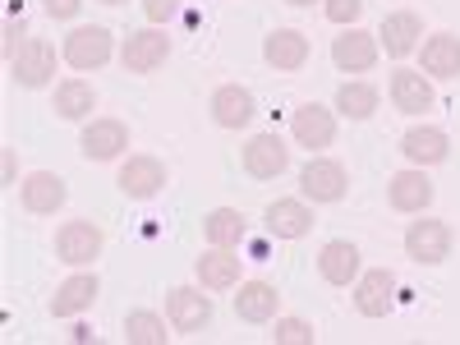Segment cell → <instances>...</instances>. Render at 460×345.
<instances>
[{"mask_svg":"<svg viewBox=\"0 0 460 345\" xmlns=\"http://www.w3.org/2000/svg\"><path fill=\"white\" fill-rule=\"evenodd\" d=\"M56 74V47L42 42V37H32V42H23L10 60V79L19 88H47Z\"/></svg>","mask_w":460,"mask_h":345,"instance_id":"cell-1","label":"cell"},{"mask_svg":"<svg viewBox=\"0 0 460 345\" xmlns=\"http://www.w3.org/2000/svg\"><path fill=\"white\" fill-rule=\"evenodd\" d=\"M299 189H304V199H314V203H341L345 189H350V180H345V166L341 162L314 157L309 166L299 171Z\"/></svg>","mask_w":460,"mask_h":345,"instance_id":"cell-2","label":"cell"},{"mask_svg":"<svg viewBox=\"0 0 460 345\" xmlns=\"http://www.w3.org/2000/svg\"><path fill=\"white\" fill-rule=\"evenodd\" d=\"M166 323L175 327V332H203L208 323H212V299L203 295V290H189V286H175L171 295H166Z\"/></svg>","mask_w":460,"mask_h":345,"instance_id":"cell-3","label":"cell"},{"mask_svg":"<svg viewBox=\"0 0 460 345\" xmlns=\"http://www.w3.org/2000/svg\"><path fill=\"white\" fill-rule=\"evenodd\" d=\"M290 134H295L299 147H309V152L332 147V138H336V115H332L327 106H318V102H304V106L290 115Z\"/></svg>","mask_w":460,"mask_h":345,"instance_id":"cell-4","label":"cell"},{"mask_svg":"<svg viewBox=\"0 0 460 345\" xmlns=\"http://www.w3.org/2000/svg\"><path fill=\"white\" fill-rule=\"evenodd\" d=\"M56 253H60V262H69V267L93 262V258L102 253V226H93V221H65V226L56 230Z\"/></svg>","mask_w":460,"mask_h":345,"instance_id":"cell-5","label":"cell"},{"mask_svg":"<svg viewBox=\"0 0 460 345\" xmlns=\"http://www.w3.org/2000/svg\"><path fill=\"white\" fill-rule=\"evenodd\" d=\"M111 32L106 28H74L65 37V65L69 69H102L111 60Z\"/></svg>","mask_w":460,"mask_h":345,"instance_id":"cell-6","label":"cell"},{"mask_svg":"<svg viewBox=\"0 0 460 345\" xmlns=\"http://www.w3.org/2000/svg\"><path fill=\"white\" fill-rule=\"evenodd\" d=\"M166 56H171V37L157 32V28L129 32L125 37V51H120V60H125L129 74H152L157 65H166Z\"/></svg>","mask_w":460,"mask_h":345,"instance_id":"cell-7","label":"cell"},{"mask_svg":"<svg viewBox=\"0 0 460 345\" xmlns=\"http://www.w3.org/2000/svg\"><path fill=\"white\" fill-rule=\"evenodd\" d=\"M286 166H290V147L277 134H253L244 143V171L253 180H277Z\"/></svg>","mask_w":460,"mask_h":345,"instance_id":"cell-8","label":"cell"},{"mask_svg":"<svg viewBox=\"0 0 460 345\" xmlns=\"http://www.w3.org/2000/svg\"><path fill=\"white\" fill-rule=\"evenodd\" d=\"M162 184H166V166H162L157 157H129V162L120 166V194L134 199V203L157 199Z\"/></svg>","mask_w":460,"mask_h":345,"instance_id":"cell-9","label":"cell"},{"mask_svg":"<svg viewBox=\"0 0 460 345\" xmlns=\"http://www.w3.org/2000/svg\"><path fill=\"white\" fill-rule=\"evenodd\" d=\"M262 60L281 69V74H295L309 65V37L295 32V28H277V32H267V42H262Z\"/></svg>","mask_w":460,"mask_h":345,"instance_id":"cell-10","label":"cell"},{"mask_svg":"<svg viewBox=\"0 0 460 345\" xmlns=\"http://www.w3.org/2000/svg\"><path fill=\"white\" fill-rule=\"evenodd\" d=\"M405 253L414 262H442L451 253V230L447 221H410L405 230Z\"/></svg>","mask_w":460,"mask_h":345,"instance_id":"cell-11","label":"cell"},{"mask_svg":"<svg viewBox=\"0 0 460 345\" xmlns=\"http://www.w3.org/2000/svg\"><path fill=\"white\" fill-rule=\"evenodd\" d=\"M332 60H336V69H345V74H364V69H373V65H377V37L364 32V28L341 32L336 42H332Z\"/></svg>","mask_w":460,"mask_h":345,"instance_id":"cell-12","label":"cell"},{"mask_svg":"<svg viewBox=\"0 0 460 345\" xmlns=\"http://www.w3.org/2000/svg\"><path fill=\"white\" fill-rule=\"evenodd\" d=\"M392 290H396V277L387 272V267H373V272H364V277L355 281V309H359L364 318H387Z\"/></svg>","mask_w":460,"mask_h":345,"instance_id":"cell-13","label":"cell"},{"mask_svg":"<svg viewBox=\"0 0 460 345\" xmlns=\"http://www.w3.org/2000/svg\"><path fill=\"white\" fill-rule=\"evenodd\" d=\"M79 147H84L88 162H115V157L129 147V129H125L120 120H93V125L84 129Z\"/></svg>","mask_w":460,"mask_h":345,"instance_id":"cell-14","label":"cell"},{"mask_svg":"<svg viewBox=\"0 0 460 345\" xmlns=\"http://www.w3.org/2000/svg\"><path fill=\"white\" fill-rule=\"evenodd\" d=\"M387 203H392L396 212H424V208L433 203V184H429L424 166L392 175V184H387Z\"/></svg>","mask_w":460,"mask_h":345,"instance_id":"cell-15","label":"cell"},{"mask_svg":"<svg viewBox=\"0 0 460 345\" xmlns=\"http://www.w3.org/2000/svg\"><path fill=\"white\" fill-rule=\"evenodd\" d=\"M19 199H23V208H28V212L51 217L56 208H65V180H60V175H51V171H32V175L19 184Z\"/></svg>","mask_w":460,"mask_h":345,"instance_id":"cell-16","label":"cell"},{"mask_svg":"<svg viewBox=\"0 0 460 345\" xmlns=\"http://www.w3.org/2000/svg\"><path fill=\"white\" fill-rule=\"evenodd\" d=\"M419 32H424L419 14H410V10H396V14H387V19H382V28H377V42L387 47V56H392V60H405V56L419 47Z\"/></svg>","mask_w":460,"mask_h":345,"instance_id":"cell-17","label":"cell"},{"mask_svg":"<svg viewBox=\"0 0 460 345\" xmlns=\"http://www.w3.org/2000/svg\"><path fill=\"white\" fill-rule=\"evenodd\" d=\"M314 230V212L304 208L299 199H277L272 208H267V235L277 240H304Z\"/></svg>","mask_w":460,"mask_h":345,"instance_id":"cell-18","label":"cell"},{"mask_svg":"<svg viewBox=\"0 0 460 345\" xmlns=\"http://www.w3.org/2000/svg\"><path fill=\"white\" fill-rule=\"evenodd\" d=\"M212 120H217L221 129L249 125V120H253V93L240 88V84H221V88L212 93Z\"/></svg>","mask_w":460,"mask_h":345,"instance_id":"cell-19","label":"cell"},{"mask_svg":"<svg viewBox=\"0 0 460 345\" xmlns=\"http://www.w3.org/2000/svg\"><path fill=\"white\" fill-rule=\"evenodd\" d=\"M318 272H323L327 286H350V281H359V249H355L350 240H332V244H323V253H318Z\"/></svg>","mask_w":460,"mask_h":345,"instance_id":"cell-20","label":"cell"},{"mask_svg":"<svg viewBox=\"0 0 460 345\" xmlns=\"http://www.w3.org/2000/svg\"><path fill=\"white\" fill-rule=\"evenodd\" d=\"M281 309V295L272 281H240V295H235V314L244 323H272Z\"/></svg>","mask_w":460,"mask_h":345,"instance_id":"cell-21","label":"cell"},{"mask_svg":"<svg viewBox=\"0 0 460 345\" xmlns=\"http://www.w3.org/2000/svg\"><path fill=\"white\" fill-rule=\"evenodd\" d=\"M401 152H405L410 166H438V162H447L451 138H447L442 129H433V125H419V129H410V134L401 138Z\"/></svg>","mask_w":460,"mask_h":345,"instance_id":"cell-22","label":"cell"},{"mask_svg":"<svg viewBox=\"0 0 460 345\" xmlns=\"http://www.w3.org/2000/svg\"><path fill=\"white\" fill-rule=\"evenodd\" d=\"M392 102L405 115H424L433 106V84L424 79V69H396L392 74Z\"/></svg>","mask_w":460,"mask_h":345,"instance_id":"cell-23","label":"cell"},{"mask_svg":"<svg viewBox=\"0 0 460 345\" xmlns=\"http://www.w3.org/2000/svg\"><path fill=\"white\" fill-rule=\"evenodd\" d=\"M199 281H203V290H235L240 286V258L230 253V249H208L203 258H199Z\"/></svg>","mask_w":460,"mask_h":345,"instance_id":"cell-24","label":"cell"},{"mask_svg":"<svg viewBox=\"0 0 460 345\" xmlns=\"http://www.w3.org/2000/svg\"><path fill=\"white\" fill-rule=\"evenodd\" d=\"M424 74L429 79H456L460 74V37L456 32H438L424 42Z\"/></svg>","mask_w":460,"mask_h":345,"instance_id":"cell-25","label":"cell"},{"mask_svg":"<svg viewBox=\"0 0 460 345\" xmlns=\"http://www.w3.org/2000/svg\"><path fill=\"white\" fill-rule=\"evenodd\" d=\"M93 299H97V277H69L56 295H51V314L56 318H79L84 309H93Z\"/></svg>","mask_w":460,"mask_h":345,"instance_id":"cell-26","label":"cell"},{"mask_svg":"<svg viewBox=\"0 0 460 345\" xmlns=\"http://www.w3.org/2000/svg\"><path fill=\"white\" fill-rule=\"evenodd\" d=\"M93 106H97V93L84 79H65L56 88V115L60 120H84V115H93Z\"/></svg>","mask_w":460,"mask_h":345,"instance_id":"cell-27","label":"cell"},{"mask_svg":"<svg viewBox=\"0 0 460 345\" xmlns=\"http://www.w3.org/2000/svg\"><path fill=\"white\" fill-rule=\"evenodd\" d=\"M203 235H208V244H217V249H235V244L244 240V217H240L235 208H217V212L203 217Z\"/></svg>","mask_w":460,"mask_h":345,"instance_id":"cell-28","label":"cell"},{"mask_svg":"<svg viewBox=\"0 0 460 345\" xmlns=\"http://www.w3.org/2000/svg\"><path fill=\"white\" fill-rule=\"evenodd\" d=\"M336 111L350 115V120H368V115L377 111V88H368V84H341Z\"/></svg>","mask_w":460,"mask_h":345,"instance_id":"cell-29","label":"cell"},{"mask_svg":"<svg viewBox=\"0 0 460 345\" xmlns=\"http://www.w3.org/2000/svg\"><path fill=\"white\" fill-rule=\"evenodd\" d=\"M166 323L157 318V314H147V309H138V314H129L125 318V341L129 345H166Z\"/></svg>","mask_w":460,"mask_h":345,"instance_id":"cell-30","label":"cell"},{"mask_svg":"<svg viewBox=\"0 0 460 345\" xmlns=\"http://www.w3.org/2000/svg\"><path fill=\"white\" fill-rule=\"evenodd\" d=\"M272 341H277V345H314V327L299 323V318H277Z\"/></svg>","mask_w":460,"mask_h":345,"instance_id":"cell-31","label":"cell"},{"mask_svg":"<svg viewBox=\"0 0 460 345\" xmlns=\"http://www.w3.org/2000/svg\"><path fill=\"white\" fill-rule=\"evenodd\" d=\"M323 14L345 28V23H355V19L364 14V0H323Z\"/></svg>","mask_w":460,"mask_h":345,"instance_id":"cell-32","label":"cell"},{"mask_svg":"<svg viewBox=\"0 0 460 345\" xmlns=\"http://www.w3.org/2000/svg\"><path fill=\"white\" fill-rule=\"evenodd\" d=\"M175 10H180V0H143V14H147L152 23H166Z\"/></svg>","mask_w":460,"mask_h":345,"instance_id":"cell-33","label":"cell"},{"mask_svg":"<svg viewBox=\"0 0 460 345\" xmlns=\"http://www.w3.org/2000/svg\"><path fill=\"white\" fill-rule=\"evenodd\" d=\"M42 5H47V14H51V19H74L84 0H42Z\"/></svg>","mask_w":460,"mask_h":345,"instance_id":"cell-34","label":"cell"},{"mask_svg":"<svg viewBox=\"0 0 460 345\" xmlns=\"http://www.w3.org/2000/svg\"><path fill=\"white\" fill-rule=\"evenodd\" d=\"M5 184H14V152L5 147Z\"/></svg>","mask_w":460,"mask_h":345,"instance_id":"cell-35","label":"cell"},{"mask_svg":"<svg viewBox=\"0 0 460 345\" xmlns=\"http://www.w3.org/2000/svg\"><path fill=\"white\" fill-rule=\"evenodd\" d=\"M286 5H314V0H286Z\"/></svg>","mask_w":460,"mask_h":345,"instance_id":"cell-36","label":"cell"},{"mask_svg":"<svg viewBox=\"0 0 460 345\" xmlns=\"http://www.w3.org/2000/svg\"><path fill=\"white\" fill-rule=\"evenodd\" d=\"M102 5H125V0H102Z\"/></svg>","mask_w":460,"mask_h":345,"instance_id":"cell-37","label":"cell"}]
</instances>
